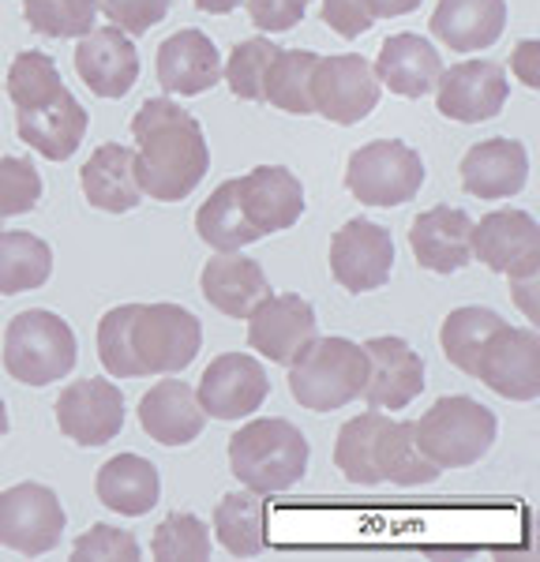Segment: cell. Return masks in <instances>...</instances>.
Listing matches in <instances>:
<instances>
[{
	"instance_id": "obj_12",
	"label": "cell",
	"mask_w": 540,
	"mask_h": 562,
	"mask_svg": "<svg viewBox=\"0 0 540 562\" xmlns=\"http://www.w3.org/2000/svg\"><path fill=\"white\" fill-rule=\"evenodd\" d=\"M473 259L495 274L537 278L540 274V225L526 211H492L473 222Z\"/></svg>"
},
{
	"instance_id": "obj_16",
	"label": "cell",
	"mask_w": 540,
	"mask_h": 562,
	"mask_svg": "<svg viewBox=\"0 0 540 562\" xmlns=\"http://www.w3.org/2000/svg\"><path fill=\"white\" fill-rule=\"evenodd\" d=\"M57 424L79 447H105L124 428V394L110 379H76L57 397Z\"/></svg>"
},
{
	"instance_id": "obj_19",
	"label": "cell",
	"mask_w": 540,
	"mask_h": 562,
	"mask_svg": "<svg viewBox=\"0 0 540 562\" xmlns=\"http://www.w3.org/2000/svg\"><path fill=\"white\" fill-rule=\"evenodd\" d=\"M237 199L259 237L290 229L304 214V188L285 166H259L237 177Z\"/></svg>"
},
{
	"instance_id": "obj_5",
	"label": "cell",
	"mask_w": 540,
	"mask_h": 562,
	"mask_svg": "<svg viewBox=\"0 0 540 562\" xmlns=\"http://www.w3.org/2000/svg\"><path fill=\"white\" fill-rule=\"evenodd\" d=\"M290 394L312 413H335L360 397L368 379L364 346L349 338H315L290 360Z\"/></svg>"
},
{
	"instance_id": "obj_31",
	"label": "cell",
	"mask_w": 540,
	"mask_h": 562,
	"mask_svg": "<svg viewBox=\"0 0 540 562\" xmlns=\"http://www.w3.org/2000/svg\"><path fill=\"white\" fill-rule=\"evenodd\" d=\"M214 537L229 555H259L267 548V503L256 492L222 495L214 506Z\"/></svg>"
},
{
	"instance_id": "obj_38",
	"label": "cell",
	"mask_w": 540,
	"mask_h": 562,
	"mask_svg": "<svg viewBox=\"0 0 540 562\" xmlns=\"http://www.w3.org/2000/svg\"><path fill=\"white\" fill-rule=\"evenodd\" d=\"M278 57V45H270L267 38H248L237 42L225 60V83L237 98L245 102H263V90H267V71L274 65Z\"/></svg>"
},
{
	"instance_id": "obj_32",
	"label": "cell",
	"mask_w": 540,
	"mask_h": 562,
	"mask_svg": "<svg viewBox=\"0 0 540 562\" xmlns=\"http://www.w3.org/2000/svg\"><path fill=\"white\" fill-rule=\"evenodd\" d=\"M53 274V248L34 233H0V293H31Z\"/></svg>"
},
{
	"instance_id": "obj_3",
	"label": "cell",
	"mask_w": 540,
	"mask_h": 562,
	"mask_svg": "<svg viewBox=\"0 0 540 562\" xmlns=\"http://www.w3.org/2000/svg\"><path fill=\"white\" fill-rule=\"evenodd\" d=\"M335 465L346 473V480L364 487L375 484H398L417 487L439 480L443 469L428 461L417 447L409 420H391L380 409L360 413L349 424H341L335 442Z\"/></svg>"
},
{
	"instance_id": "obj_15",
	"label": "cell",
	"mask_w": 540,
	"mask_h": 562,
	"mask_svg": "<svg viewBox=\"0 0 540 562\" xmlns=\"http://www.w3.org/2000/svg\"><path fill=\"white\" fill-rule=\"evenodd\" d=\"M394 270V240L383 225L353 217L330 240V274L349 293L383 289Z\"/></svg>"
},
{
	"instance_id": "obj_18",
	"label": "cell",
	"mask_w": 540,
	"mask_h": 562,
	"mask_svg": "<svg viewBox=\"0 0 540 562\" xmlns=\"http://www.w3.org/2000/svg\"><path fill=\"white\" fill-rule=\"evenodd\" d=\"M368 357V379H364V397L372 409H405L413 397L425 390V360L405 338H372L364 341Z\"/></svg>"
},
{
	"instance_id": "obj_45",
	"label": "cell",
	"mask_w": 540,
	"mask_h": 562,
	"mask_svg": "<svg viewBox=\"0 0 540 562\" xmlns=\"http://www.w3.org/2000/svg\"><path fill=\"white\" fill-rule=\"evenodd\" d=\"M537 57H540V42H521L515 60H510V68L518 71V79L526 83L529 90L540 87V68H537Z\"/></svg>"
},
{
	"instance_id": "obj_27",
	"label": "cell",
	"mask_w": 540,
	"mask_h": 562,
	"mask_svg": "<svg viewBox=\"0 0 540 562\" xmlns=\"http://www.w3.org/2000/svg\"><path fill=\"white\" fill-rule=\"evenodd\" d=\"M79 184L90 206L105 214H128L143 203V188L135 180V150L124 143H102L79 169Z\"/></svg>"
},
{
	"instance_id": "obj_6",
	"label": "cell",
	"mask_w": 540,
	"mask_h": 562,
	"mask_svg": "<svg viewBox=\"0 0 540 562\" xmlns=\"http://www.w3.org/2000/svg\"><path fill=\"white\" fill-rule=\"evenodd\" d=\"M495 424L492 409H484L481 402L465 394L439 397L431 409L413 424L417 447L428 461H436L439 469H465L476 465L495 442Z\"/></svg>"
},
{
	"instance_id": "obj_40",
	"label": "cell",
	"mask_w": 540,
	"mask_h": 562,
	"mask_svg": "<svg viewBox=\"0 0 540 562\" xmlns=\"http://www.w3.org/2000/svg\"><path fill=\"white\" fill-rule=\"evenodd\" d=\"M42 199V177L31 158H0V217L31 214Z\"/></svg>"
},
{
	"instance_id": "obj_17",
	"label": "cell",
	"mask_w": 540,
	"mask_h": 562,
	"mask_svg": "<svg viewBox=\"0 0 540 562\" xmlns=\"http://www.w3.org/2000/svg\"><path fill=\"white\" fill-rule=\"evenodd\" d=\"M315 334H319L315 307L296 293H270L248 315V346L270 364H290Z\"/></svg>"
},
{
	"instance_id": "obj_1",
	"label": "cell",
	"mask_w": 540,
	"mask_h": 562,
	"mask_svg": "<svg viewBox=\"0 0 540 562\" xmlns=\"http://www.w3.org/2000/svg\"><path fill=\"white\" fill-rule=\"evenodd\" d=\"M200 349L203 326L180 304H121L98 323V360L113 379L177 375Z\"/></svg>"
},
{
	"instance_id": "obj_42",
	"label": "cell",
	"mask_w": 540,
	"mask_h": 562,
	"mask_svg": "<svg viewBox=\"0 0 540 562\" xmlns=\"http://www.w3.org/2000/svg\"><path fill=\"white\" fill-rule=\"evenodd\" d=\"M169 4H173V0H98V12H102L116 31L135 38V34H147L150 26H158L166 20Z\"/></svg>"
},
{
	"instance_id": "obj_34",
	"label": "cell",
	"mask_w": 540,
	"mask_h": 562,
	"mask_svg": "<svg viewBox=\"0 0 540 562\" xmlns=\"http://www.w3.org/2000/svg\"><path fill=\"white\" fill-rule=\"evenodd\" d=\"M319 57L308 49H278L274 65L267 71V90H263V102H270L282 113L293 116H308L315 113L312 109V76Z\"/></svg>"
},
{
	"instance_id": "obj_30",
	"label": "cell",
	"mask_w": 540,
	"mask_h": 562,
	"mask_svg": "<svg viewBox=\"0 0 540 562\" xmlns=\"http://www.w3.org/2000/svg\"><path fill=\"white\" fill-rule=\"evenodd\" d=\"M98 503L121 518H143L158 506L161 480L158 469L139 454H116L98 469L94 480Z\"/></svg>"
},
{
	"instance_id": "obj_36",
	"label": "cell",
	"mask_w": 540,
	"mask_h": 562,
	"mask_svg": "<svg viewBox=\"0 0 540 562\" xmlns=\"http://www.w3.org/2000/svg\"><path fill=\"white\" fill-rule=\"evenodd\" d=\"M23 15L45 38H83L98 26V0H23Z\"/></svg>"
},
{
	"instance_id": "obj_24",
	"label": "cell",
	"mask_w": 540,
	"mask_h": 562,
	"mask_svg": "<svg viewBox=\"0 0 540 562\" xmlns=\"http://www.w3.org/2000/svg\"><path fill=\"white\" fill-rule=\"evenodd\" d=\"M462 188L476 199H510L529 180V154L518 139H484L465 150Z\"/></svg>"
},
{
	"instance_id": "obj_9",
	"label": "cell",
	"mask_w": 540,
	"mask_h": 562,
	"mask_svg": "<svg viewBox=\"0 0 540 562\" xmlns=\"http://www.w3.org/2000/svg\"><path fill=\"white\" fill-rule=\"evenodd\" d=\"M65 506L53 487L15 484L0 492V543L20 555H45L65 537Z\"/></svg>"
},
{
	"instance_id": "obj_41",
	"label": "cell",
	"mask_w": 540,
	"mask_h": 562,
	"mask_svg": "<svg viewBox=\"0 0 540 562\" xmlns=\"http://www.w3.org/2000/svg\"><path fill=\"white\" fill-rule=\"evenodd\" d=\"M71 559L90 562V559H124V562H139L143 548L128 529H113V525H94L90 532H83L71 543Z\"/></svg>"
},
{
	"instance_id": "obj_44",
	"label": "cell",
	"mask_w": 540,
	"mask_h": 562,
	"mask_svg": "<svg viewBox=\"0 0 540 562\" xmlns=\"http://www.w3.org/2000/svg\"><path fill=\"white\" fill-rule=\"evenodd\" d=\"M323 23L341 38H360L372 31V12L364 8V0H323Z\"/></svg>"
},
{
	"instance_id": "obj_48",
	"label": "cell",
	"mask_w": 540,
	"mask_h": 562,
	"mask_svg": "<svg viewBox=\"0 0 540 562\" xmlns=\"http://www.w3.org/2000/svg\"><path fill=\"white\" fill-rule=\"evenodd\" d=\"M8 435V409H4V402H0V439Z\"/></svg>"
},
{
	"instance_id": "obj_29",
	"label": "cell",
	"mask_w": 540,
	"mask_h": 562,
	"mask_svg": "<svg viewBox=\"0 0 540 562\" xmlns=\"http://www.w3.org/2000/svg\"><path fill=\"white\" fill-rule=\"evenodd\" d=\"M375 79L380 87H391L402 98H425L436 87L439 71H443V57L428 38L420 34H391L375 60Z\"/></svg>"
},
{
	"instance_id": "obj_47",
	"label": "cell",
	"mask_w": 540,
	"mask_h": 562,
	"mask_svg": "<svg viewBox=\"0 0 540 562\" xmlns=\"http://www.w3.org/2000/svg\"><path fill=\"white\" fill-rule=\"evenodd\" d=\"M240 0H195V8L200 12H211V15H225V12H233Z\"/></svg>"
},
{
	"instance_id": "obj_25",
	"label": "cell",
	"mask_w": 540,
	"mask_h": 562,
	"mask_svg": "<svg viewBox=\"0 0 540 562\" xmlns=\"http://www.w3.org/2000/svg\"><path fill=\"white\" fill-rule=\"evenodd\" d=\"M139 424L161 447H188L200 439L206 413L195 402V390L184 379H161L139 402Z\"/></svg>"
},
{
	"instance_id": "obj_37",
	"label": "cell",
	"mask_w": 540,
	"mask_h": 562,
	"mask_svg": "<svg viewBox=\"0 0 540 562\" xmlns=\"http://www.w3.org/2000/svg\"><path fill=\"white\" fill-rule=\"evenodd\" d=\"M60 90H65V83H60L57 65L38 49L20 53V57L12 60V68H8V98L15 102V109L42 105V102H49V98H57Z\"/></svg>"
},
{
	"instance_id": "obj_4",
	"label": "cell",
	"mask_w": 540,
	"mask_h": 562,
	"mask_svg": "<svg viewBox=\"0 0 540 562\" xmlns=\"http://www.w3.org/2000/svg\"><path fill=\"white\" fill-rule=\"evenodd\" d=\"M229 469L256 495L290 492L308 473V439L282 416L251 420L229 439Z\"/></svg>"
},
{
	"instance_id": "obj_14",
	"label": "cell",
	"mask_w": 540,
	"mask_h": 562,
	"mask_svg": "<svg viewBox=\"0 0 540 562\" xmlns=\"http://www.w3.org/2000/svg\"><path fill=\"white\" fill-rule=\"evenodd\" d=\"M431 90H436V109L447 121L481 124L499 116V109L507 105L510 79L495 60H462V65L439 71Z\"/></svg>"
},
{
	"instance_id": "obj_39",
	"label": "cell",
	"mask_w": 540,
	"mask_h": 562,
	"mask_svg": "<svg viewBox=\"0 0 540 562\" xmlns=\"http://www.w3.org/2000/svg\"><path fill=\"white\" fill-rule=\"evenodd\" d=\"M150 551L161 562H203L211 559V532L206 525L195 518V514H169L166 521L155 529V540H150Z\"/></svg>"
},
{
	"instance_id": "obj_26",
	"label": "cell",
	"mask_w": 540,
	"mask_h": 562,
	"mask_svg": "<svg viewBox=\"0 0 540 562\" xmlns=\"http://www.w3.org/2000/svg\"><path fill=\"white\" fill-rule=\"evenodd\" d=\"M203 301L218 307L229 319H248L259 301L270 296V281L256 259H245L237 251H218L200 274Z\"/></svg>"
},
{
	"instance_id": "obj_28",
	"label": "cell",
	"mask_w": 540,
	"mask_h": 562,
	"mask_svg": "<svg viewBox=\"0 0 540 562\" xmlns=\"http://www.w3.org/2000/svg\"><path fill=\"white\" fill-rule=\"evenodd\" d=\"M428 23L447 49H488L507 26V0H439Z\"/></svg>"
},
{
	"instance_id": "obj_33",
	"label": "cell",
	"mask_w": 540,
	"mask_h": 562,
	"mask_svg": "<svg viewBox=\"0 0 540 562\" xmlns=\"http://www.w3.org/2000/svg\"><path fill=\"white\" fill-rule=\"evenodd\" d=\"M195 233H200V240L211 244L214 251H240V248H248V244L263 240L248 225L245 211H240L237 180H225V184L214 188V195L206 199L200 206V214H195Z\"/></svg>"
},
{
	"instance_id": "obj_2",
	"label": "cell",
	"mask_w": 540,
	"mask_h": 562,
	"mask_svg": "<svg viewBox=\"0 0 540 562\" xmlns=\"http://www.w3.org/2000/svg\"><path fill=\"white\" fill-rule=\"evenodd\" d=\"M135 135V180L143 195L158 203H180L203 184L211 169V147L188 109L169 98H147L132 116Z\"/></svg>"
},
{
	"instance_id": "obj_13",
	"label": "cell",
	"mask_w": 540,
	"mask_h": 562,
	"mask_svg": "<svg viewBox=\"0 0 540 562\" xmlns=\"http://www.w3.org/2000/svg\"><path fill=\"white\" fill-rule=\"evenodd\" d=\"M270 394V379L263 364L248 352H222L203 368L200 386H195V402L214 420H240L263 409Z\"/></svg>"
},
{
	"instance_id": "obj_23",
	"label": "cell",
	"mask_w": 540,
	"mask_h": 562,
	"mask_svg": "<svg viewBox=\"0 0 540 562\" xmlns=\"http://www.w3.org/2000/svg\"><path fill=\"white\" fill-rule=\"evenodd\" d=\"M222 79V57L214 42L203 31L188 26V31L169 34L158 45V83L166 94H203Z\"/></svg>"
},
{
	"instance_id": "obj_7",
	"label": "cell",
	"mask_w": 540,
	"mask_h": 562,
	"mask_svg": "<svg viewBox=\"0 0 540 562\" xmlns=\"http://www.w3.org/2000/svg\"><path fill=\"white\" fill-rule=\"evenodd\" d=\"M4 368L23 386H49L76 368V334L60 315L31 307L8 323Z\"/></svg>"
},
{
	"instance_id": "obj_21",
	"label": "cell",
	"mask_w": 540,
	"mask_h": 562,
	"mask_svg": "<svg viewBox=\"0 0 540 562\" xmlns=\"http://www.w3.org/2000/svg\"><path fill=\"white\" fill-rule=\"evenodd\" d=\"M473 217L462 206H431L409 225V248L431 274H454L473 262Z\"/></svg>"
},
{
	"instance_id": "obj_35",
	"label": "cell",
	"mask_w": 540,
	"mask_h": 562,
	"mask_svg": "<svg viewBox=\"0 0 540 562\" xmlns=\"http://www.w3.org/2000/svg\"><path fill=\"white\" fill-rule=\"evenodd\" d=\"M503 323L507 319H503L499 312H492V307H458V312H450L443 326H439V349H443V357L458 371L473 375V364H476V357H481L484 341H488Z\"/></svg>"
},
{
	"instance_id": "obj_10",
	"label": "cell",
	"mask_w": 540,
	"mask_h": 562,
	"mask_svg": "<svg viewBox=\"0 0 540 562\" xmlns=\"http://www.w3.org/2000/svg\"><path fill=\"white\" fill-rule=\"evenodd\" d=\"M473 379H481L492 394L510 402H533L540 397V338L537 330L503 323L484 341L481 357L473 364Z\"/></svg>"
},
{
	"instance_id": "obj_46",
	"label": "cell",
	"mask_w": 540,
	"mask_h": 562,
	"mask_svg": "<svg viewBox=\"0 0 540 562\" xmlns=\"http://www.w3.org/2000/svg\"><path fill=\"white\" fill-rule=\"evenodd\" d=\"M372 20H394V15H409L420 8V0H364Z\"/></svg>"
},
{
	"instance_id": "obj_8",
	"label": "cell",
	"mask_w": 540,
	"mask_h": 562,
	"mask_svg": "<svg viewBox=\"0 0 540 562\" xmlns=\"http://www.w3.org/2000/svg\"><path fill=\"white\" fill-rule=\"evenodd\" d=\"M425 184V161L402 139H375L349 154L346 188L364 206H402Z\"/></svg>"
},
{
	"instance_id": "obj_11",
	"label": "cell",
	"mask_w": 540,
	"mask_h": 562,
	"mask_svg": "<svg viewBox=\"0 0 540 562\" xmlns=\"http://www.w3.org/2000/svg\"><path fill=\"white\" fill-rule=\"evenodd\" d=\"M380 105V79L360 53L319 57L312 76V109L335 124H360Z\"/></svg>"
},
{
	"instance_id": "obj_22",
	"label": "cell",
	"mask_w": 540,
	"mask_h": 562,
	"mask_svg": "<svg viewBox=\"0 0 540 562\" xmlns=\"http://www.w3.org/2000/svg\"><path fill=\"white\" fill-rule=\"evenodd\" d=\"M15 128H20V139L31 150H38L42 158L49 161H68L71 154L79 150L83 135L90 128L87 109L76 102V94L65 87L57 98L31 109H15Z\"/></svg>"
},
{
	"instance_id": "obj_43",
	"label": "cell",
	"mask_w": 540,
	"mask_h": 562,
	"mask_svg": "<svg viewBox=\"0 0 540 562\" xmlns=\"http://www.w3.org/2000/svg\"><path fill=\"white\" fill-rule=\"evenodd\" d=\"M245 4H248L251 23L263 34L293 31V26L304 20V12H308V0H245Z\"/></svg>"
},
{
	"instance_id": "obj_49",
	"label": "cell",
	"mask_w": 540,
	"mask_h": 562,
	"mask_svg": "<svg viewBox=\"0 0 540 562\" xmlns=\"http://www.w3.org/2000/svg\"><path fill=\"white\" fill-rule=\"evenodd\" d=\"M0 222H4V217H0Z\"/></svg>"
},
{
	"instance_id": "obj_20",
	"label": "cell",
	"mask_w": 540,
	"mask_h": 562,
	"mask_svg": "<svg viewBox=\"0 0 540 562\" xmlns=\"http://www.w3.org/2000/svg\"><path fill=\"white\" fill-rule=\"evenodd\" d=\"M76 71L98 98H124L139 79V53L116 26H94L76 45Z\"/></svg>"
}]
</instances>
